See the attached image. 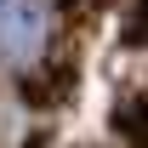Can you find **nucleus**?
<instances>
[{"label": "nucleus", "mask_w": 148, "mask_h": 148, "mask_svg": "<svg viewBox=\"0 0 148 148\" xmlns=\"http://www.w3.org/2000/svg\"><path fill=\"white\" fill-rule=\"evenodd\" d=\"M63 12H97V6H108V0H57Z\"/></svg>", "instance_id": "20e7f679"}, {"label": "nucleus", "mask_w": 148, "mask_h": 148, "mask_svg": "<svg viewBox=\"0 0 148 148\" xmlns=\"http://www.w3.org/2000/svg\"><path fill=\"white\" fill-rule=\"evenodd\" d=\"M46 34H51L46 0H0V63L29 69L34 57H46Z\"/></svg>", "instance_id": "f257e3e1"}, {"label": "nucleus", "mask_w": 148, "mask_h": 148, "mask_svg": "<svg viewBox=\"0 0 148 148\" xmlns=\"http://www.w3.org/2000/svg\"><path fill=\"white\" fill-rule=\"evenodd\" d=\"M125 40L148 51V0H137V6L125 12Z\"/></svg>", "instance_id": "7ed1b4c3"}, {"label": "nucleus", "mask_w": 148, "mask_h": 148, "mask_svg": "<svg viewBox=\"0 0 148 148\" xmlns=\"http://www.w3.org/2000/svg\"><path fill=\"white\" fill-rule=\"evenodd\" d=\"M114 125L125 131L131 143H148V97H125V103L114 108Z\"/></svg>", "instance_id": "f03ea898"}]
</instances>
